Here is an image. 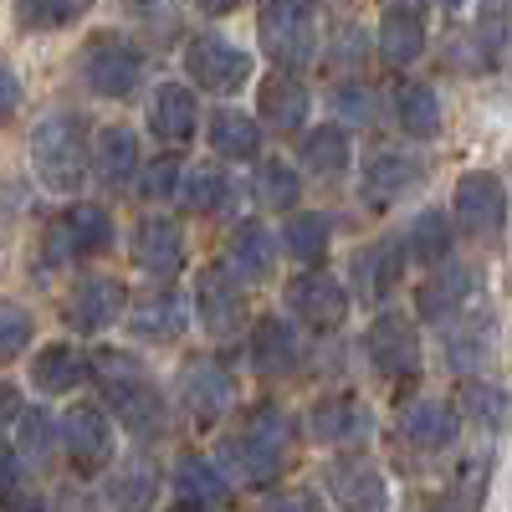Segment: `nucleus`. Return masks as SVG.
Wrapping results in <instances>:
<instances>
[{"label":"nucleus","mask_w":512,"mask_h":512,"mask_svg":"<svg viewBox=\"0 0 512 512\" xmlns=\"http://www.w3.org/2000/svg\"><path fill=\"white\" fill-rule=\"evenodd\" d=\"M251 190H256V200H262L267 210H292L297 205V169L282 164V159H262Z\"/></svg>","instance_id":"nucleus-42"},{"label":"nucleus","mask_w":512,"mask_h":512,"mask_svg":"<svg viewBox=\"0 0 512 512\" xmlns=\"http://www.w3.org/2000/svg\"><path fill=\"white\" fill-rule=\"evenodd\" d=\"M328 241H333V221L323 210H292L287 226H282V246H287L292 262H323Z\"/></svg>","instance_id":"nucleus-35"},{"label":"nucleus","mask_w":512,"mask_h":512,"mask_svg":"<svg viewBox=\"0 0 512 512\" xmlns=\"http://www.w3.org/2000/svg\"><path fill=\"white\" fill-rule=\"evenodd\" d=\"M200 6H205L210 16H231V11L241 6V0H200Z\"/></svg>","instance_id":"nucleus-51"},{"label":"nucleus","mask_w":512,"mask_h":512,"mask_svg":"<svg viewBox=\"0 0 512 512\" xmlns=\"http://www.w3.org/2000/svg\"><path fill=\"white\" fill-rule=\"evenodd\" d=\"M303 359H308V344L292 318H256V328H251V369L256 374L282 379V374L303 369Z\"/></svg>","instance_id":"nucleus-17"},{"label":"nucleus","mask_w":512,"mask_h":512,"mask_svg":"<svg viewBox=\"0 0 512 512\" xmlns=\"http://www.w3.org/2000/svg\"><path fill=\"white\" fill-rule=\"evenodd\" d=\"M88 11H93V0H11V16H16V26H21L26 36L77 26Z\"/></svg>","instance_id":"nucleus-36"},{"label":"nucleus","mask_w":512,"mask_h":512,"mask_svg":"<svg viewBox=\"0 0 512 512\" xmlns=\"http://www.w3.org/2000/svg\"><path fill=\"white\" fill-rule=\"evenodd\" d=\"M282 297H287V313L297 323H308V328H344V318H349V292H344V282L328 277V272L292 277Z\"/></svg>","instance_id":"nucleus-14"},{"label":"nucleus","mask_w":512,"mask_h":512,"mask_svg":"<svg viewBox=\"0 0 512 512\" xmlns=\"http://www.w3.org/2000/svg\"><path fill=\"white\" fill-rule=\"evenodd\" d=\"M128 6H139V11H144V6H154V0H128Z\"/></svg>","instance_id":"nucleus-54"},{"label":"nucleus","mask_w":512,"mask_h":512,"mask_svg":"<svg viewBox=\"0 0 512 512\" xmlns=\"http://www.w3.org/2000/svg\"><path fill=\"white\" fill-rule=\"evenodd\" d=\"M169 487H175V502L180 507H226L231 502V482L216 461H205V456H185L175 461V477H169Z\"/></svg>","instance_id":"nucleus-29"},{"label":"nucleus","mask_w":512,"mask_h":512,"mask_svg":"<svg viewBox=\"0 0 512 512\" xmlns=\"http://www.w3.org/2000/svg\"><path fill=\"white\" fill-rule=\"evenodd\" d=\"M88 123L77 113H47L31 128V175L47 195H77L88 185Z\"/></svg>","instance_id":"nucleus-1"},{"label":"nucleus","mask_w":512,"mask_h":512,"mask_svg":"<svg viewBox=\"0 0 512 512\" xmlns=\"http://www.w3.org/2000/svg\"><path fill=\"white\" fill-rule=\"evenodd\" d=\"M507 200H512V154H507Z\"/></svg>","instance_id":"nucleus-52"},{"label":"nucleus","mask_w":512,"mask_h":512,"mask_svg":"<svg viewBox=\"0 0 512 512\" xmlns=\"http://www.w3.org/2000/svg\"><path fill=\"white\" fill-rule=\"evenodd\" d=\"M292 436H297V425H292L287 410H277V405H256V410L246 415V431L226 446V456L236 461L241 482H251L256 492H262V487H272V482L287 472Z\"/></svg>","instance_id":"nucleus-3"},{"label":"nucleus","mask_w":512,"mask_h":512,"mask_svg":"<svg viewBox=\"0 0 512 512\" xmlns=\"http://www.w3.org/2000/svg\"><path fill=\"white\" fill-rule=\"evenodd\" d=\"M36 338V318L26 303H11V297H0V359H16L31 349Z\"/></svg>","instance_id":"nucleus-43"},{"label":"nucleus","mask_w":512,"mask_h":512,"mask_svg":"<svg viewBox=\"0 0 512 512\" xmlns=\"http://www.w3.org/2000/svg\"><path fill=\"white\" fill-rule=\"evenodd\" d=\"M175 405L200 425V431H210L216 420L231 415L236 405V379L221 359H190L180 369V384H175Z\"/></svg>","instance_id":"nucleus-9"},{"label":"nucleus","mask_w":512,"mask_h":512,"mask_svg":"<svg viewBox=\"0 0 512 512\" xmlns=\"http://www.w3.org/2000/svg\"><path fill=\"white\" fill-rule=\"evenodd\" d=\"M477 292H482V282H477L472 267H441L436 277H425V282H420V292H415V313H420L425 323H446V318H456L461 308H472V303H477Z\"/></svg>","instance_id":"nucleus-23"},{"label":"nucleus","mask_w":512,"mask_h":512,"mask_svg":"<svg viewBox=\"0 0 512 512\" xmlns=\"http://www.w3.org/2000/svg\"><path fill=\"white\" fill-rule=\"evenodd\" d=\"M88 379V359L72 344H41L31 359V390L36 395H72Z\"/></svg>","instance_id":"nucleus-30"},{"label":"nucleus","mask_w":512,"mask_h":512,"mask_svg":"<svg viewBox=\"0 0 512 512\" xmlns=\"http://www.w3.org/2000/svg\"><path fill=\"white\" fill-rule=\"evenodd\" d=\"M395 118L410 139H436L441 134V98L431 82H405L395 98Z\"/></svg>","instance_id":"nucleus-37"},{"label":"nucleus","mask_w":512,"mask_h":512,"mask_svg":"<svg viewBox=\"0 0 512 512\" xmlns=\"http://www.w3.org/2000/svg\"><path fill=\"white\" fill-rule=\"evenodd\" d=\"M472 36L482 41V47H487L492 57H502V47H507V0H482V6H477V26H472Z\"/></svg>","instance_id":"nucleus-45"},{"label":"nucleus","mask_w":512,"mask_h":512,"mask_svg":"<svg viewBox=\"0 0 512 512\" xmlns=\"http://www.w3.org/2000/svg\"><path fill=\"white\" fill-rule=\"evenodd\" d=\"M11 492H21V451L0 441V502H6Z\"/></svg>","instance_id":"nucleus-47"},{"label":"nucleus","mask_w":512,"mask_h":512,"mask_svg":"<svg viewBox=\"0 0 512 512\" xmlns=\"http://www.w3.org/2000/svg\"><path fill=\"white\" fill-rule=\"evenodd\" d=\"M123 323L134 338H144V344H175V338L190 328V308H185V297L180 292H144L134 297V308H123Z\"/></svg>","instance_id":"nucleus-20"},{"label":"nucleus","mask_w":512,"mask_h":512,"mask_svg":"<svg viewBox=\"0 0 512 512\" xmlns=\"http://www.w3.org/2000/svg\"><path fill=\"white\" fill-rule=\"evenodd\" d=\"M451 210H456V226L477 241H497L507 231V185L492 175V169H466L456 180V195H451Z\"/></svg>","instance_id":"nucleus-8"},{"label":"nucleus","mask_w":512,"mask_h":512,"mask_svg":"<svg viewBox=\"0 0 512 512\" xmlns=\"http://www.w3.org/2000/svg\"><path fill=\"white\" fill-rule=\"evenodd\" d=\"M267 507H323L318 492H282V497H267Z\"/></svg>","instance_id":"nucleus-50"},{"label":"nucleus","mask_w":512,"mask_h":512,"mask_svg":"<svg viewBox=\"0 0 512 512\" xmlns=\"http://www.w3.org/2000/svg\"><path fill=\"white\" fill-rule=\"evenodd\" d=\"M195 118H200L195 88H185V82H159L154 98H149V128H154V139H159V144H169V149L190 144Z\"/></svg>","instance_id":"nucleus-28"},{"label":"nucleus","mask_w":512,"mask_h":512,"mask_svg":"<svg viewBox=\"0 0 512 512\" xmlns=\"http://www.w3.org/2000/svg\"><path fill=\"white\" fill-rule=\"evenodd\" d=\"M77 67H82V82H88L98 98H134L144 72H149V57L123 36H98V41L82 47Z\"/></svg>","instance_id":"nucleus-7"},{"label":"nucleus","mask_w":512,"mask_h":512,"mask_svg":"<svg viewBox=\"0 0 512 512\" xmlns=\"http://www.w3.org/2000/svg\"><path fill=\"white\" fill-rule=\"evenodd\" d=\"M21 410H26L21 390H16L11 379H0V431H11V425H16V415H21Z\"/></svg>","instance_id":"nucleus-49"},{"label":"nucleus","mask_w":512,"mask_h":512,"mask_svg":"<svg viewBox=\"0 0 512 512\" xmlns=\"http://www.w3.org/2000/svg\"><path fill=\"white\" fill-rule=\"evenodd\" d=\"M364 354L379 379H415L420 374V333L405 313H379L364 333Z\"/></svg>","instance_id":"nucleus-10"},{"label":"nucleus","mask_w":512,"mask_h":512,"mask_svg":"<svg viewBox=\"0 0 512 512\" xmlns=\"http://www.w3.org/2000/svg\"><path fill=\"white\" fill-rule=\"evenodd\" d=\"M128 308V287L108 272H88V277H77L72 292L62 297V318L77 328V333H103L123 318Z\"/></svg>","instance_id":"nucleus-11"},{"label":"nucleus","mask_w":512,"mask_h":512,"mask_svg":"<svg viewBox=\"0 0 512 512\" xmlns=\"http://www.w3.org/2000/svg\"><path fill=\"white\" fill-rule=\"evenodd\" d=\"M349 159H354V144H349L344 123H318L303 134V144H297V164L313 169V175H344Z\"/></svg>","instance_id":"nucleus-32"},{"label":"nucleus","mask_w":512,"mask_h":512,"mask_svg":"<svg viewBox=\"0 0 512 512\" xmlns=\"http://www.w3.org/2000/svg\"><path fill=\"white\" fill-rule=\"evenodd\" d=\"M441 328H446V359H451V369H456V374L482 369V364L492 359V349H497V323H492L487 313L461 308V313H456V318H446Z\"/></svg>","instance_id":"nucleus-27"},{"label":"nucleus","mask_w":512,"mask_h":512,"mask_svg":"<svg viewBox=\"0 0 512 512\" xmlns=\"http://www.w3.org/2000/svg\"><path fill=\"white\" fill-rule=\"evenodd\" d=\"M333 113L338 118H354V123H369L374 113H379V98L364 88V82H344V88H333Z\"/></svg>","instance_id":"nucleus-46"},{"label":"nucleus","mask_w":512,"mask_h":512,"mask_svg":"<svg viewBox=\"0 0 512 512\" xmlns=\"http://www.w3.org/2000/svg\"><path fill=\"white\" fill-rule=\"evenodd\" d=\"M425 180V159L410 149H374L359 169V190L369 205H395Z\"/></svg>","instance_id":"nucleus-16"},{"label":"nucleus","mask_w":512,"mask_h":512,"mask_svg":"<svg viewBox=\"0 0 512 512\" xmlns=\"http://www.w3.org/2000/svg\"><path fill=\"white\" fill-rule=\"evenodd\" d=\"M308 436L318 446H359L374 436V415L354 395H328L308 410Z\"/></svg>","instance_id":"nucleus-19"},{"label":"nucleus","mask_w":512,"mask_h":512,"mask_svg":"<svg viewBox=\"0 0 512 512\" xmlns=\"http://www.w3.org/2000/svg\"><path fill=\"white\" fill-rule=\"evenodd\" d=\"M425 52V16L420 0H384L379 16V57L390 67H410Z\"/></svg>","instance_id":"nucleus-25"},{"label":"nucleus","mask_w":512,"mask_h":512,"mask_svg":"<svg viewBox=\"0 0 512 512\" xmlns=\"http://www.w3.org/2000/svg\"><path fill=\"white\" fill-rule=\"evenodd\" d=\"M436 6H446V11H456V6H461V0H436Z\"/></svg>","instance_id":"nucleus-53"},{"label":"nucleus","mask_w":512,"mask_h":512,"mask_svg":"<svg viewBox=\"0 0 512 512\" xmlns=\"http://www.w3.org/2000/svg\"><path fill=\"white\" fill-rule=\"evenodd\" d=\"M405 251L415 256L420 267H436L451 256V216L446 210H420L405 231Z\"/></svg>","instance_id":"nucleus-40"},{"label":"nucleus","mask_w":512,"mask_h":512,"mask_svg":"<svg viewBox=\"0 0 512 512\" xmlns=\"http://www.w3.org/2000/svg\"><path fill=\"white\" fill-rule=\"evenodd\" d=\"M328 492L338 507H359V512H374L390 502V482H384V472L369 456H338L328 466Z\"/></svg>","instance_id":"nucleus-24"},{"label":"nucleus","mask_w":512,"mask_h":512,"mask_svg":"<svg viewBox=\"0 0 512 512\" xmlns=\"http://www.w3.org/2000/svg\"><path fill=\"white\" fill-rule=\"evenodd\" d=\"M395 431L415 451H446L456 441V431H461V415L446 400H410L400 410V420H395Z\"/></svg>","instance_id":"nucleus-26"},{"label":"nucleus","mask_w":512,"mask_h":512,"mask_svg":"<svg viewBox=\"0 0 512 512\" xmlns=\"http://www.w3.org/2000/svg\"><path fill=\"white\" fill-rule=\"evenodd\" d=\"M195 318L210 338H236L246 323V292L231 267H205L195 277Z\"/></svg>","instance_id":"nucleus-12"},{"label":"nucleus","mask_w":512,"mask_h":512,"mask_svg":"<svg viewBox=\"0 0 512 512\" xmlns=\"http://www.w3.org/2000/svg\"><path fill=\"white\" fill-rule=\"evenodd\" d=\"M256 41L272 67H308L318 52V21L308 0H262L256 16Z\"/></svg>","instance_id":"nucleus-4"},{"label":"nucleus","mask_w":512,"mask_h":512,"mask_svg":"<svg viewBox=\"0 0 512 512\" xmlns=\"http://www.w3.org/2000/svg\"><path fill=\"white\" fill-rule=\"evenodd\" d=\"M139 185H144L149 200L180 195V185H185V164H180V154H164V159H154L149 169H139Z\"/></svg>","instance_id":"nucleus-44"},{"label":"nucleus","mask_w":512,"mask_h":512,"mask_svg":"<svg viewBox=\"0 0 512 512\" xmlns=\"http://www.w3.org/2000/svg\"><path fill=\"white\" fill-rule=\"evenodd\" d=\"M210 154L221 159H256L262 154V128H256V118H246L241 108H216L210 113Z\"/></svg>","instance_id":"nucleus-33"},{"label":"nucleus","mask_w":512,"mask_h":512,"mask_svg":"<svg viewBox=\"0 0 512 512\" xmlns=\"http://www.w3.org/2000/svg\"><path fill=\"white\" fill-rule=\"evenodd\" d=\"M251 72H256V62L236 47V41H226L216 31L190 36V47H185V77H190V88L231 98V93H241L246 82H251Z\"/></svg>","instance_id":"nucleus-6"},{"label":"nucleus","mask_w":512,"mask_h":512,"mask_svg":"<svg viewBox=\"0 0 512 512\" xmlns=\"http://www.w3.org/2000/svg\"><path fill=\"white\" fill-rule=\"evenodd\" d=\"M16 451H21V461L52 466V456L62 451V425L52 420V410H21L16 415Z\"/></svg>","instance_id":"nucleus-38"},{"label":"nucleus","mask_w":512,"mask_h":512,"mask_svg":"<svg viewBox=\"0 0 512 512\" xmlns=\"http://www.w3.org/2000/svg\"><path fill=\"white\" fill-rule=\"evenodd\" d=\"M103 492H108L113 507H149L154 492H159L154 466H149V461H128V466H118V472L103 482Z\"/></svg>","instance_id":"nucleus-41"},{"label":"nucleus","mask_w":512,"mask_h":512,"mask_svg":"<svg viewBox=\"0 0 512 512\" xmlns=\"http://www.w3.org/2000/svg\"><path fill=\"white\" fill-rule=\"evenodd\" d=\"M180 195H185V205L195 210V216H231L236 210V180L226 175V169H216V164L185 175Z\"/></svg>","instance_id":"nucleus-34"},{"label":"nucleus","mask_w":512,"mask_h":512,"mask_svg":"<svg viewBox=\"0 0 512 512\" xmlns=\"http://www.w3.org/2000/svg\"><path fill=\"white\" fill-rule=\"evenodd\" d=\"M108 246H113V216L103 205L77 200L52 221V231L41 236V267H72L82 256L108 251Z\"/></svg>","instance_id":"nucleus-5"},{"label":"nucleus","mask_w":512,"mask_h":512,"mask_svg":"<svg viewBox=\"0 0 512 512\" xmlns=\"http://www.w3.org/2000/svg\"><path fill=\"white\" fill-rule=\"evenodd\" d=\"M103 384V395H108V410L128 425L134 436H159L164 431V395H159V384L149 379V369L134 359V354H123V349H98L93 364H88Z\"/></svg>","instance_id":"nucleus-2"},{"label":"nucleus","mask_w":512,"mask_h":512,"mask_svg":"<svg viewBox=\"0 0 512 512\" xmlns=\"http://www.w3.org/2000/svg\"><path fill=\"white\" fill-rule=\"evenodd\" d=\"M21 77H16V67H6L0 62V123H11V113L21 108Z\"/></svg>","instance_id":"nucleus-48"},{"label":"nucleus","mask_w":512,"mask_h":512,"mask_svg":"<svg viewBox=\"0 0 512 512\" xmlns=\"http://www.w3.org/2000/svg\"><path fill=\"white\" fill-rule=\"evenodd\" d=\"M62 451L72 456V466H77L82 477L103 472V466L113 461V451H118L108 410H98V405H72V410L62 415Z\"/></svg>","instance_id":"nucleus-13"},{"label":"nucleus","mask_w":512,"mask_h":512,"mask_svg":"<svg viewBox=\"0 0 512 512\" xmlns=\"http://www.w3.org/2000/svg\"><path fill=\"white\" fill-rule=\"evenodd\" d=\"M456 415H466V420H477L482 431H502L507 425V415H512V400H507V390H497V384H487V379H461V390H456Z\"/></svg>","instance_id":"nucleus-39"},{"label":"nucleus","mask_w":512,"mask_h":512,"mask_svg":"<svg viewBox=\"0 0 512 512\" xmlns=\"http://www.w3.org/2000/svg\"><path fill=\"white\" fill-rule=\"evenodd\" d=\"M128 256H134L139 272L169 277V272H180V262H185V231L175 221H164V216H144V221H134Z\"/></svg>","instance_id":"nucleus-21"},{"label":"nucleus","mask_w":512,"mask_h":512,"mask_svg":"<svg viewBox=\"0 0 512 512\" xmlns=\"http://www.w3.org/2000/svg\"><path fill=\"white\" fill-rule=\"evenodd\" d=\"M139 169H144V149H139L134 128L113 123V128H103V134L93 139V149H88V175H93L103 190H113V195L134 190Z\"/></svg>","instance_id":"nucleus-15"},{"label":"nucleus","mask_w":512,"mask_h":512,"mask_svg":"<svg viewBox=\"0 0 512 512\" xmlns=\"http://www.w3.org/2000/svg\"><path fill=\"white\" fill-rule=\"evenodd\" d=\"M241 282H267L277 272V241L262 221H241L231 236V262H226Z\"/></svg>","instance_id":"nucleus-31"},{"label":"nucleus","mask_w":512,"mask_h":512,"mask_svg":"<svg viewBox=\"0 0 512 512\" xmlns=\"http://www.w3.org/2000/svg\"><path fill=\"white\" fill-rule=\"evenodd\" d=\"M349 277H354V292L364 303H384L400 277H405V241H374V246H359L354 262H349Z\"/></svg>","instance_id":"nucleus-22"},{"label":"nucleus","mask_w":512,"mask_h":512,"mask_svg":"<svg viewBox=\"0 0 512 512\" xmlns=\"http://www.w3.org/2000/svg\"><path fill=\"white\" fill-rule=\"evenodd\" d=\"M256 113H262V123L277 128V134H297L313 113V98H308L303 82H297L292 67H277L256 82Z\"/></svg>","instance_id":"nucleus-18"}]
</instances>
